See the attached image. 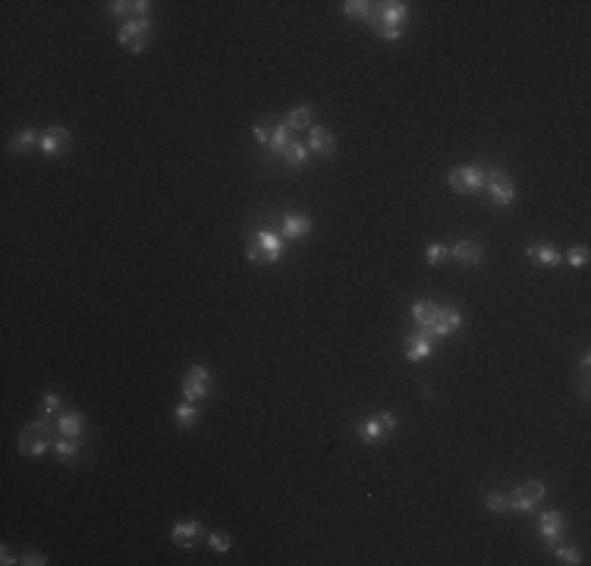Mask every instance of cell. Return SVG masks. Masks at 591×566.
I'll return each instance as SVG.
<instances>
[{
	"label": "cell",
	"mask_w": 591,
	"mask_h": 566,
	"mask_svg": "<svg viewBox=\"0 0 591 566\" xmlns=\"http://www.w3.org/2000/svg\"><path fill=\"white\" fill-rule=\"evenodd\" d=\"M402 349H406V358H409V362H421V358L431 356V340H428L425 333H412V337H406Z\"/></svg>",
	"instance_id": "obj_18"
},
{
	"label": "cell",
	"mask_w": 591,
	"mask_h": 566,
	"mask_svg": "<svg viewBox=\"0 0 591 566\" xmlns=\"http://www.w3.org/2000/svg\"><path fill=\"white\" fill-rule=\"evenodd\" d=\"M557 560L560 563H582V560H578V551H572V547H557Z\"/></svg>",
	"instance_id": "obj_32"
},
{
	"label": "cell",
	"mask_w": 591,
	"mask_h": 566,
	"mask_svg": "<svg viewBox=\"0 0 591 566\" xmlns=\"http://www.w3.org/2000/svg\"><path fill=\"white\" fill-rule=\"evenodd\" d=\"M57 428H60V437H73V440H79V434H82V415H79V412L63 415V419L57 421Z\"/></svg>",
	"instance_id": "obj_20"
},
{
	"label": "cell",
	"mask_w": 591,
	"mask_h": 566,
	"mask_svg": "<svg viewBox=\"0 0 591 566\" xmlns=\"http://www.w3.org/2000/svg\"><path fill=\"white\" fill-rule=\"evenodd\" d=\"M488 509H494V513H506V509H509L506 494H500V491H490V494H488Z\"/></svg>",
	"instance_id": "obj_27"
},
{
	"label": "cell",
	"mask_w": 591,
	"mask_h": 566,
	"mask_svg": "<svg viewBox=\"0 0 591 566\" xmlns=\"http://www.w3.org/2000/svg\"><path fill=\"white\" fill-rule=\"evenodd\" d=\"M207 390H211V371H207L205 365L189 368L186 377H182V396H186V402H198Z\"/></svg>",
	"instance_id": "obj_7"
},
{
	"label": "cell",
	"mask_w": 591,
	"mask_h": 566,
	"mask_svg": "<svg viewBox=\"0 0 591 566\" xmlns=\"http://www.w3.org/2000/svg\"><path fill=\"white\" fill-rule=\"evenodd\" d=\"M283 236H289V239H305L308 233H312V220L305 217V214H286L283 217Z\"/></svg>",
	"instance_id": "obj_16"
},
{
	"label": "cell",
	"mask_w": 591,
	"mask_h": 566,
	"mask_svg": "<svg viewBox=\"0 0 591 566\" xmlns=\"http://www.w3.org/2000/svg\"><path fill=\"white\" fill-rule=\"evenodd\" d=\"M444 255H446V245L434 242V245H428V252H425V261H428V264H440V261H444Z\"/></svg>",
	"instance_id": "obj_30"
},
{
	"label": "cell",
	"mask_w": 591,
	"mask_h": 566,
	"mask_svg": "<svg viewBox=\"0 0 591 566\" xmlns=\"http://www.w3.org/2000/svg\"><path fill=\"white\" fill-rule=\"evenodd\" d=\"M453 258H456L462 268H475L481 261V245L472 242V239H462V242L453 245Z\"/></svg>",
	"instance_id": "obj_17"
},
{
	"label": "cell",
	"mask_w": 591,
	"mask_h": 566,
	"mask_svg": "<svg viewBox=\"0 0 591 566\" xmlns=\"http://www.w3.org/2000/svg\"><path fill=\"white\" fill-rule=\"evenodd\" d=\"M563 532H566L563 513H544V516H541V535H544L547 544H557Z\"/></svg>",
	"instance_id": "obj_14"
},
{
	"label": "cell",
	"mask_w": 591,
	"mask_h": 566,
	"mask_svg": "<svg viewBox=\"0 0 591 566\" xmlns=\"http://www.w3.org/2000/svg\"><path fill=\"white\" fill-rule=\"evenodd\" d=\"M198 535H201V522L198 519H186V522H176V525H173V541L180 547H195Z\"/></svg>",
	"instance_id": "obj_12"
},
{
	"label": "cell",
	"mask_w": 591,
	"mask_h": 566,
	"mask_svg": "<svg viewBox=\"0 0 591 566\" xmlns=\"http://www.w3.org/2000/svg\"><path fill=\"white\" fill-rule=\"evenodd\" d=\"M270 136H274V129H270L268 123H255V138L261 145H270Z\"/></svg>",
	"instance_id": "obj_33"
},
{
	"label": "cell",
	"mask_w": 591,
	"mask_h": 566,
	"mask_svg": "<svg viewBox=\"0 0 591 566\" xmlns=\"http://www.w3.org/2000/svg\"><path fill=\"white\" fill-rule=\"evenodd\" d=\"M277 154H280V161L286 164V167H305L308 164V151H305V145H299V142L283 145Z\"/></svg>",
	"instance_id": "obj_19"
},
{
	"label": "cell",
	"mask_w": 591,
	"mask_h": 566,
	"mask_svg": "<svg viewBox=\"0 0 591 566\" xmlns=\"http://www.w3.org/2000/svg\"><path fill=\"white\" fill-rule=\"evenodd\" d=\"M431 312H434V302H415V305H412V318L418 321V324H425Z\"/></svg>",
	"instance_id": "obj_31"
},
{
	"label": "cell",
	"mask_w": 591,
	"mask_h": 566,
	"mask_svg": "<svg viewBox=\"0 0 591 566\" xmlns=\"http://www.w3.org/2000/svg\"><path fill=\"white\" fill-rule=\"evenodd\" d=\"M151 41V25L148 19H132V22H126L123 29H119V44H123L126 50H132V54H138V50H145Z\"/></svg>",
	"instance_id": "obj_6"
},
{
	"label": "cell",
	"mask_w": 591,
	"mask_h": 566,
	"mask_svg": "<svg viewBox=\"0 0 591 566\" xmlns=\"http://www.w3.org/2000/svg\"><path fill=\"white\" fill-rule=\"evenodd\" d=\"M459 324H462V314H459L456 305H434V312L428 314L421 331H425V337H446V333H453Z\"/></svg>",
	"instance_id": "obj_3"
},
{
	"label": "cell",
	"mask_w": 591,
	"mask_h": 566,
	"mask_svg": "<svg viewBox=\"0 0 591 566\" xmlns=\"http://www.w3.org/2000/svg\"><path fill=\"white\" fill-rule=\"evenodd\" d=\"M41 409H44V412H54V409H60V396H57V393H48V396L41 400Z\"/></svg>",
	"instance_id": "obj_34"
},
{
	"label": "cell",
	"mask_w": 591,
	"mask_h": 566,
	"mask_svg": "<svg viewBox=\"0 0 591 566\" xmlns=\"http://www.w3.org/2000/svg\"><path fill=\"white\" fill-rule=\"evenodd\" d=\"M207 544H211L217 553H224V551H230V535H226V532H211V535H207Z\"/></svg>",
	"instance_id": "obj_29"
},
{
	"label": "cell",
	"mask_w": 591,
	"mask_h": 566,
	"mask_svg": "<svg viewBox=\"0 0 591 566\" xmlns=\"http://www.w3.org/2000/svg\"><path fill=\"white\" fill-rule=\"evenodd\" d=\"M0 557H3V563H6V566H10V563H16V560L10 557V551H6V547H0Z\"/></svg>",
	"instance_id": "obj_36"
},
{
	"label": "cell",
	"mask_w": 591,
	"mask_h": 566,
	"mask_svg": "<svg viewBox=\"0 0 591 566\" xmlns=\"http://www.w3.org/2000/svg\"><path fill=\"white\" fill-rule=\"evenodd\" d=\"M35 142H41L35 129H19V136L13 138V148H16V151H29Z\"/></svg>",
	"instance_id": "obj_25"
},
{
	"label": "cell",
	"mask_w": 591,
	"mask_h": 566,
	"mask_svg": "<svg viewBox=\"0 0 591 566\" xmlns=\"http://www.w3.org/2000/svg\"><path fill=\"white\" fill-rule=\"evenodd\" d=\"M50 447V428L44 421H31L19 431V453L25 456H41L44 450Z\"/></svg>",
	"instance_id": "obj_4"
},
{
	"label": "cell",
	"mask_w": 591,
	"mask_h": 566,
	"mask_svg": "<svg viewBox=\"0 0 591 566\" xmlns=\"http://www.w3.org/2000/svg\"><path fill=\"white\" fill-rule=\"evenodd\" d=\"M343 13L352 19H371V3H365V0H349V3H343Z\"/></svg>",
	"instance_id": "obj_24"
},
{
	"label": "cell",
	"mask_w": 591,
	"mask_h": 566,
	"mask_svg": "<svg viewBox=\"0 0 591 566\" xmlns=\"http://www.w3.org/2000/svg\"><path fill=\"white\" fill-rule=\"evenodd\" d=\"M541 497H544V484H541V481H525V484H519L506 500H509V509H522V513H528Z\"/></svg>",
	"instance_id": "obj_9"
},
{
	"label": "cell",
	"mask_w": 591,
	"mask_h": 566,
	"mask_svg": "<svg viewBox=\"0 0 591 566\" xmlns=\"http://www.w3.org/2000/svg\"><path fill=\"white\" fill-rule=\"evenodd\" d=\"M19 563H29V566H41V563H48V560H44L41 553H25V557L19 560Z\"/></svg>",
	"instance_id": "obj_35"
},
{
	"label": "cell",
	"mask_w": 591,
	"mask_h": 566,
	"mask_svg": "<svg viewBox=\"0 0 591 566\" xmlns=\"http://www.w3.org/2000/svg\"><path fill=\"white\" fill-rule=\"evenodd\" d=\"M484 189L490 192V198H494V205H513V198H516V189H513V182H509V176L506 173H490V176H484Z\"/></svg>",
	"instance_id": "obj_10"
},
{
	"label": "cell",
	"mask_w": 591,
	"mask_h": 566,
	"mask_svg": "<svg viewBox=\"0 0 591 566\" xmlns=\"http://www.w3.org/2000/svg\"><path fill=\"white\" fill-rule=\"evenodd\" d=\"M402 19H406V3H400V0H387V3H377L374 10H371V22H374L377 35L384 38V41H396V38L402 35Z\"/></svg>",
	"instance_id": "obj_1"
},
{
	"label": "cell",
	"mask_w": 591,
	"mask_h": 566,
	"mask_svg": "<svg viewBox=\"0 0 591 566\" xmlns=\"http://www.w3.org/2000/svg\"><path fill=\"white\" fill-rule=\"evenodd\" d=\"M283 255V242H280V233L274 230H258L255 239L249 245V261L264 268V264H277Z\"/></svg>",
	"instance_id": "obj_2"
},
{
	"label": "cell",
	"mask_w": 591,
	"mask_h": 566,
	"mask_svg": "<svg viewBox=\"0 0 591 566\" xmlns=\"http://www.w3.org/2000/svg\"><path fill=\"white\" fill-rule=\"evenodd\" d=\"M393 428H396V415L377 412L374 419H365L362 425L356 428V434H358V440H362V444H381V440L387 437Z\"/></svg>",
	"instance_id": "obj_5"
},
{
	"label": "cell",
	"mask_w": 591,
	"mask_h": 566,
	"mask_svg": "<svg viewBox=\"0 0 591 566\" xmlns=\"http://www.w3.org/2000/svg\"><path fill=\"white\" fill-rule=\"evenodd\" d=\"M528 258H532L534 264H541V268H557L560 261H563V255H560L553 245H541V242H534V245H528V252H525Z\"/></svg>",
	"instance_id": "obj_15"
},
{
	"label": "cell",
	"mask_w": 591,
	"mask_h": 566,
	"mask_svg": "<svg viewBox=\"0 0 591 566\" xmlns=\"http://www.w3.org/2000/svg\"><path fill=\"white\" fill-rule=\"evenodd\" d=\"M566 261H569L572 268H582V264H588V245H576V249H569Z\"/></svg>",
	"instance_id": "obj_28"
},
{
	"label": "cell",
	"mask_w": 591,
	"mask_h": 566,
	"mask_svg": "<svg viewBox=\"0 0 591 566\" xmlns=\"http://www.w3.org/2000/svg\"><path fill=\"white\" fill-rule=\"evenodd\" d=\"M308 148L318 151L321 157H330L333 151H337V142H333V132L324 129V126H314L312 132H308Z\"/></svg>",
	"instance_id": "obj_11"
},
{
	"label": "cell",
	"mask_w": 591,
	"mask_h": 566,
	"mask_svg": "<svg viewBox=\"0 0 591 566\" xmlns=\"http://www.w3.org/2000/svg\"><path fill=\"white\" fill-rule=\"evenodd\" d=\"M450 186H453V192H459V195H472V192H478V189H484L481 167H456V170H450Z\"/></svg>",
	"instance_id": "obj_8"
},
{
	"label": "cell",
	"mask_w": 591,
	"mask_h": 566,
	"mask_svg": "<svg viewBox=\"0 0 591 566\" xmlns=\"http://www.w3.org/2000/svg\"><path fill=\"white\" fill-rule=\"evenodd\" d=\"M286 126H289V129H308V126H312V107H308V104L293 107L289 117H286Z\"/></svg>",
	"instance_id": "obj_21"
},
{
	"label": "cell",
	"mask_w": 591,
	"mask_h": 566,
	"mask_svg": "<svg viewBox=\"0 0 591 566\" xmlns=\"http://www.w3.org/2000/svg\"><path fill=\"white\" fill-rule=\"evenodd\" d=\"M195 421H198V409H195V402H182V406H176V425L192 428Z\"/></svg>",
	"instance_id": "obj_22"
},
{
	"label": "cell",
	"mask_w": 591,
	"mask_h": 566,
	"mask_svg": "<svg viewBox=\"0 0 591 566\" xmlns=\"http://www.w3.org/2000/svg\"><path fill=\"white\" fill-rule=\"evenodd\" d=\"M289 132H293V129H289L286 123L274 126V136H270V148H274V151H280L283 145H289V142H293V136H289Z\"/></svg>",
	"instance_id": "obj_26"
},
{
	"label": "cell",
	"mask_w": 591,
	"mask_h": 566,
	"mask_svg": "<svg viewBox=\"0 0 591 566\" xmlns=\"http://www.w3.org/2000/svg\"><path fill=\"white\" fill-rule=\"evenodd\" d=\"M38 145H41V151H44V154H60V151H63V148H66V145H69V132L63 129V126H54V129H48V132H44V136H41V142H38Z\"/></svg>",
	"instance_id": "obj_13"
},
{
	"label": "cell",
	"mask_w": 591,
	"mask_h": 566,
	"mask_svg": "<svg viewBox=\"0 0 591 566\" xmlns=\"http://www.w3.org/2000/svg\"><path fill=\"white\" fill-rule=\"evenodd\" d=\"M54 450H57V456H60L63 463H73V459L79 456V447H75L73 437H60V440L54 444Z\"/></svg>",
	"instance_id": "obj_23"
}]
</instances>
